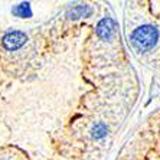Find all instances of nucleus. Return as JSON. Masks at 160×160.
I'll list each match as a JSON object with an SVG mask.
<instances>
[{"label":"nucleus","mask_w":160,"mask_h":160,"mask_svg":"<svg viewBox=\"0 0 160 160\" xmlns=\"http://www.w3.org/2000/svg\"><path fill=\"white\" fill-rule=\"evenodd\" d=\"M159 38V30L152 25H144L138 28L131 35V45L138 52H146L154 46Z\"/></svg>","instance_id":"obj_1"},{"label":"nucleus","mask_w":160,"mask_h":160,"mask_svg":"<svg viewBox=\"0 0 160 160\" xmlns=\"http://www.w3.org/2000/svg\"><path fill=\"white\" fill-rule=\"evenodd\" d=\"M25 42H26V35L23 33V32H20V30L9 32V33H6L3 38V46L6 49H9V51L19 49Z\"/></svg>","instance_id":"obj_2"},{"label":"nucleus","mask_w":160,"mask_h":160,"mask_svg":"<svg viewBox=\"0 0 160 160\" xmlns=\"http://www.w3.org/2000/svg\"><path fill=\"white\" fill-rule=\"evenodd\" d=\"M112 32H114V22H112L111 19H104V20H101L98 23L97 33L102 39H108L112 35Z\"/></svg>","instance_id":"obj_3"},{"label":"nucleus","mask_w":160,"mask_h":160,"mask_svg":"<svg viewBox=\"0 0 160 160\" xmlns=\"http://www.w3.org/2000/svg\"><path fill=\"white\" fill-rule=\"evenodd\" d=\"M13 13L16 16H20V18H26V16H30L32 15V12H30V8L28 3H23V4H19L13 9Z\"/></svg>","instance_id":"obj_4"},{"label":"nucleus","mask_w":160,"mask_h":160,"mask_svg":"<svg viewBox=\"0 0 160 160\" xmlns=\"http://www.w3.org/2000/svg\"><path fill=\"white\" fill-rule=\"evenodd\" d=\"M105 133H107V128H105V126L102 123L97 124V126L94 127V130H92V134H94V137H102V136H105Z\"/></svg>","instance_id":"obj_5"}]
</instances>
